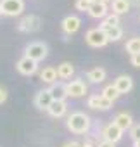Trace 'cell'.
<instances>
[{
    "instance_id": "6da1fadb",
    "label": "cell",
    "mask_w": 140,
    "mask_h": 147,
    "mask_svg": "<svg viewBox=\"0 0 140 147\" xmlns=\"http://www.w3.org/2000/svg\"><path fill=\"white\" fill-rule=\"evenodd\" d=\"M66 125H67V128L71 130L73 133H76V135H85V133H88L90 128H92V119H90L88 114H85V113H81V111H76V113H71V114L67 116Z\"/></svg>"
},
{
    "instance_id": "7a4b0ae2",
    "label": "cell",
    "mask_w": 140,
    "mask_h": 147,
    "mask_svg": "<svg viewBox=\"0 0 140 147\" xmlns=\"http://www.w3.org/2000/svg\"><path fill=\"white\" fill-rule=\"evenodd\" d=\"M47 54H48V47H47V43H43V42H31V43L26 45V49H24V57H30V59L35 61V62L43 61V59L47 57Z\"/></svg>"
},
{
    "instance_id": "3957f363",
    "label": "cell",
    "mask_w": 140,
    "mask_h": 147,
    "mask_svg": "<svg viewBox=\"0 0 140 147\" xmlns=\"http://www.w3.org/2000/svg\"><path fill=\"white\" fill-rule=\"evenodd\" d=\"M85 42H87L90 47H94V49H100V47H104V45L109 43V38L106 36V33H104L102 28H92V30L87 31Z\"/></svg>"
},
{
    "instance_id": "277c9868",
    "label": "cell",
    "mask_w": 140,
    "mask_h": 147,
    "mask_svg": "<svg viewBox=\"0 0 140 147\" xmlns=\"http://www.w3.org/2000/svg\"><path fill=\"white\" fill-rule=\"evenodd\" d=\"M0 11L5 16H19L24 11V0H2L0 2Z\"/></svg>"
},
{
    "instance_id": "5b68a950",
    "label": "cell",
    "mask_w": 140,
    "mask_h": 147,
    "mask_svg": "<svg viewBox=\"0 0 140 147\" xmlns=\"http://www.w3.org/2000/svg\"><path fill=\"white\" fill-rule=\"evenodd\" d=\"M40 28H42V19H40L38 16H33V14L24 16V18L19 21V24H18V30H19L21 33H35V31H38Z\"/></svg>"
},
{
    "instance_id": "8992f818",
    "label": "cell",
    "mask_w": 140,
    "mask_h": 147,
    "mask_svg": "<svg viewBox=\"0 0 140 147\" xmlns=\"http://www.w3.org/2000/svg\"><path fill=\"white\" fill-rule=\"evenodd\" d=\"M87 106L90 109H100V111H109L112 107V102L107 100L106 97H102V94H94L88 97L87 100Z\"/></svg>"
},
{
    "instance_id": "52a82bcc",
    "label": "cell",
    "mask_w": 140,
    "mask_h": 147,
    "mask_svg": "<svg viewBox=\"0 0 140 147\" xmlns=\"http://www.w3.org/2000/svg\"><path fill=\"white\" fill-rule=\"evenodd\" d=\"M16 69L21 73V75H24V76H31V75H35V73L38 71V62L31 61L30 57H23V59L18 61Z\"/></svg>"
},
{
    "instance_id": "ba28073f",
    "label": "cell",
    "mask_w": 140,
    "mask_h": 147,
    "mask_svg": "<svg viewBox=\"0 0 140 147\" xmlns=\"http://www.w3.org/2000/svg\"><path fill=\"white\" fill-rule=\"evenodd\" d=\"M121 138H123V130L118 128L114 123H109V125H106L102 128V140H109V142L116 144Z\"/></svg>"
},
{
    "instance_id": "9c48e42d",
    "label": "cell",
    "mask_w": 140,
    "mask_h": 147,
    "mask_svg": "<svg viewBox=\"0 0 140 147\" xmlns=\"http://www.w3.org/2000/svg\"><path fill=\"white\" fill-rule=\"evenodd\" d=\"M61 26H62V31L66 35H73V33H76L81 28V19L78 16H66L62 19Z\"/></svg>"
},
{
    "instance_id": "30bf717a",
    "label": "cell",
    "mask_w": 140,
    "mask_h": 147,
    "mask_svg": "<svg viewBox=\"0 0 140 147\" xmlns=\"http://www.w3.org/2000/svg\"><path fill=\"white\" fill-rule=\"evenodd\" d=\"M66 88H67V97L78 99L87 94V85L81 80H71L69 83H66Z\"/></svg>"
},
{
    "instance_id": "8fae6325",
    "label": "cell",
    "mask_w": 140,
    "mask_h": 147,
    "mask_svg": "<svg viewBox=\"0 0 140 147\" xmlns=\"http://www.w3.org/2000/svg\"><path fill=\"white\" fill-rule=\"evenodd\" d=\"M52 102H54V99H52V94H50L48 88L40 90V92L35 95V106H36L40 111H47Z\"/></svg>"
},
{
    "instance_id": "7c38bea8",
    "label": "cell",
    "mask_w": 140,
    "mask_h": 147,
    "mask_svg": "<svg viewBox=\"0 0 140 147\" xmlns=\"http://www.w3.org/2000/svg\"><path fill=\"white\" fill-rule=\"evenodd\" d=\"M112 85L118 88L119 94H128V92L133 88V78L128 76V75H121V76H118V78L114 80Z\"/></svg>"
},
{
    "instance_id": "4fadbf2b",
    "label": "cell",
    "mask_w": 140,
    "mask_h": 147,
    "mask_svg": "<svg viewBox=\"0 0 140 147\" xmlns=\"http://www.w3.org/2000/svg\"><path fill=\"white\" fill-rule=\"evenodd\" d=\"M112 123H114L118 128H121L123 131H126V130H131V126H133V118H131V114H128V113H118V114L114 116Z\"/></svg>"
},
{
    "instance_id": "5bb4252c",
    "label": "cell",
    "mask_w": 140,
    "mask_h": 147,
    "mask_svg": "<svg viewBox=\"0 0 140 147\" xmlns=\"http://www.w3.org/2000/svg\"><path fill=\"white\" fill-rule=\"evenodd\" d=\"M107 14H109V9H107V4H104V2L92 4L90 9H88V16L94 18V19H104Z\"/></svg>"
},
{
    "instance_id": "9a60e30c",
    "label": "cell",
    "mask_w": 140,
    "mask_h": 147,
    "mask_svg": "<svg viewBox=\"0 0 140 147\" xmlns=\"http://www.w3.org/2000/svg\"><path fill=\"white\" fill-rule=\"evenodd\" d=\"M50 94H52V99L54 100H66L67 97V88H66V83H61V82H55L50 85Z\"/></svg>"
},
{
    "instance_id": "2e32d148",
    "label": "cell",
    "mask_w": 140,
    "mask_h": 147,
    "mask_svg": "<svg viewBox=\"0 0 140 147\" xmlns=\"http://www.w3.org/2000/svg\"><path fill=\"white\" fill-rule=\"evenodd\" d=\"M47 111L52 118H62L67 113V104H66V100H54Z\"/></svg>"
},
{
    "instance_id": "e0dca14e",
    "label": "cell",
    "mask_w": 140,
    "mask_h": 147,
    "mask_svg": "<svg viewBox=\"0 0 140 147\" xmlns=\"http://www.w3.org/2000/svg\"><path fill=\"white\" fill-rule=\"evenodd\" d=\"M75 75V66L71 62H61L57 66V78L61 80H69Z\"/></svg>"
},
{
    "instance_id": "ac0fdd59",
    "label": "cell",
    "mask_w": 140,
    "mask_h": 147,
    "mask_svg": "<svg viewBox=\"0 0 140 147\" xmlns=\"http://www.w3.org/2000/svg\"><path fill=\"white\" fill-rule=\"evenodd\" d=\"M106 76H107V73L104 67H94L87 73V80L92 83H102L106 80Z\"/></svg>"
},
{
    "instance_id": "d6986e66",
    "label": "cell",
    "mask_w": 140,
    "mask_h": 147,
    "mask_svg": "<svg viewBox=\"0 0 140 147\" xmlns=\"http://www.w3.org/2000/svg\"><path fill=\"white\" fill-rule=\"evenodd\" d=\"M111 7H112V14L121 16V14L130 12L131 4H130V0H112V2H111Z\"/></svg>"
},
{
    "instance_id": "ffe728a7",
    "label": "cell",
    "mask_w": 140,
    "mask_h": 147,
    "mask_svg": "<svg viewBox=\"0 0 140 147\" xmlns=\"http://www.w3.org/2000/svg\"><path fill=\"white\" fill-rule=\"evenodd\" d=\"M40 80L45 82V83H50V85L55 83V82H57V69L52 67V66L43 67V69L40 71Z\"/></svg>"
},
{
    "instance_id": "44dd1931",
    "label": "cell",
    "mask_w": 140,
    "mask_h": 147,
    "mask_svg": "<svg viewBox=\"0 0 140 147\" xmlns=\"http://www.w3.org/2000/svg\"><path fill=\"white\" fill-rule=\"evenodd\" d=\"M100 28V26H99ZM106 36L109 38V42H118L123 36V28L121 26H112V28H102Z\"/></svg>"
},
{
    "instance_id": "7402d4cb",
    "label": "cell",
    "mask_w": 140,
    "mask_h": 147,
    "mask_svg": "<svg viewBox=\"0 0 140 147\" xmlns=\"http://www.w3.org/2000/svg\"><path fill=\"white\" fill-rule=\"evenodd\" d=\"M119 95H121V94L118 92V88H116L114 85H107V87H104V90H102V97H106V99L111 100V102H114Z\"/></svg>"
},
{
    "instance_id": "603a6c76",
    "label": "cell",
    "mask_w": 140,
    "mask_h": 147,
    "mask_svg": "<svg viewBox=\"0 0 140 147\" xmlns=\"http://www.w3.org/2000/svg\"><path fill=\"white\" fill-rule=\"evenodd\" d=\"M112 26H119V16L111 12V14H107V16L102 19L100 28H112Z\"/></svg>"
},
{
    "instance_id": "cb8c5ba5",
    "label": "cell",
    "mask_w": 140,
    "mask_h": 147,
    "mask_svg": "<svg viewBox=\"0 0 140 147\" xmlns=\"http://www.w3.org/2000/svg\"><path fill=\"white\" fill-rule=\"evenodd\" d=\"M126 52H130L131 55L133 54H138L140 52V38H131L126 42Z\"/></svg>"
},
{
    "instance_id": "d4e9b609",
    "label": "cell",
    "mask_w": 140,
    "mask_h": 147,
    "mask_svg": "<svg viewBox=\"0 0 140 147\" xmlns=\"http://www.w3.org/2000/svg\"><path fill=\"white\" fill-rule=\"evenodd\" d=\"M90 5H92V2H88V0H76L75 2V7H76V11H80V12H88V9H90Z\"/></svg>"
},
{
    "instance_id": "484cf974",
    "label": "cell",
    "mask_w": 140,
    "mask_h": 147,
    "mask_svg": "<svg viewBox=\"0 0 140 147\" xmlns=\"http://www.w3.org/2000/svg\"><path fill=\"white\" fill-rule=\"evenodd\" d=\"M130 137L133 138V142L140 140V125H133L131 130H130Z\"/></svg>"
},
{
    "instance_id": "4316f807",
    "label": "cell",
    "mask_w": 140,
    "mask_h": 147,
    "mask_svg": "<svg viewBox=\"0 0 140 147\" xmlns=\"http://www.w3.org/2000/svg\"><path fill=\"white\" fill-rule=\"evenodd\" d=\"M130 62H131V66L140 67V52H138V54H133V55H131V59H130Z\"/></svg>"
},
{
    "instance_id": "83f0119b",
    "label": "cell",
    "mask_w": 140,
    "mask_h": 147,
    "mask_svg": "<svg viewBox=\"0 0 140 147\" xmlns=\"http://www.w3.org/2000/svg\"><path fill=\"white\" fill-rule=\"evenodd\" d=\"M95 147H116V144H112L109 140H100V142H97Z\"/></svg>"
},
{
    "instance_id": "f1b7e54d",
    "label": "cell",
    "mask_w": 140,
    "mask_h": 147,
    "mask_svg": "<svg viewBox=\"0 0 140 147\" xmlns=\"http://www.w3.org/2000/svg\"><path fill=\"white\" fill-rule=\"evenodd\" d=\"M7 100V90L4 87H0V104H4Z\"/></svg>"
},
{
    "instance_id": "f546056e",
    "label": "cell",
    "mask_w": 140,
    "mask_h": 147,
    "mask_svg": "<svg viewBox=\"0 0 140 147\" xmlns=\"http://www.w3.org/2000/svg\"><path fill=\"white\" fill-rule=\"evenodd\" d=\"M62 147H81V144H80V142H75V140H71V142H67V144H64Z\"/></svg>"
},
{
    "instance_id": "4dcf8cb0",
    "label": "cell",
    "mask_w": 140,
    "mask_h": 147,
    "mask_svg": "<svg viewBox=\"0 0 140 147\" xmlns=\"http://www.w3.org/2000/svg\"><path fill=\"white\" fill-rule=\"evenodd\" d=\"M130 4H131L133 7H140V0H130Z\"/></svg>"
},
{
    "instance_id": "1f68e13d",
    "label": "cell",
    "mask_w": 140,
    "mask_h": 147,
    "mask_svg": "<svg viewBox=\"0 0 140 147\" xmlns=\"http://www.w3.org/2000/svg\"><path fill=\"white\" fill-rule=\"evenodd\" d=\"M81 147H95V145L92 144V140H87L85 144H81Z\"/></svg>"
},
{
    "instance_id": "d6a6232c",
    "label": "cell",
    "mask_w": 140,
    "mask_h": 147,
    "mask_svg": "<svg viewBox=\"0 0 140 147\" xmlns=\"http://www.w3.org/2000/svg\"><path fill=\"white\" fill-rule=\"evenodd\" d=\"M133 147H140V140H137V142H133Z\"/></svg>"
},
{
    "instance_id": "836d02e7",
    "label": "cell",
    "mask_w": 140,
    "mask_h": 147,
    "mask_svg": "<svg viewBox=\"0 0 140 147\" xmlns=\"http://www.w3.org/2000/svg\"><path fill=\"white\" fill-rule=\"evenodd\" d=\"M88 2H92V4H97V2H102V0H88Z\"/></svg>"
},
{
    "instance_id": "e575fe53",
    "label": "cell",
    "mask_w": 140,
    "mask_h": 147,
    "mask_svg": "<svg viewBox=\"0 0 140 147\" xmlns=\"http://www.w3.org/2000/svg\"><path fill=\"white\" fill-rule=\"evenodd\" d=\"M102 2H104V4H107V2H112V0H102Z\"/></svg>"
},
{
    "instance_id": "d590c367",
    "label": "cell",
    "mask_w": 140,
    "mask_h": 147,
    "mask_svg": "<svg viewBox=\"0 0 140 147\" xmlns=\"http://www.w3.org/2000/svg\"><path fill=\"white\" fill-rule=\"evenodd\" d=\"M0 16H2V11H0Z\"/></svg>"
}]
</instances>
